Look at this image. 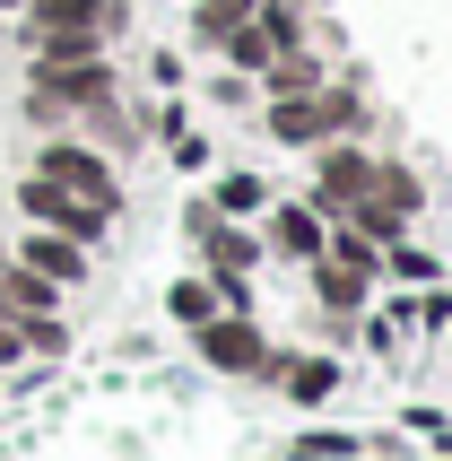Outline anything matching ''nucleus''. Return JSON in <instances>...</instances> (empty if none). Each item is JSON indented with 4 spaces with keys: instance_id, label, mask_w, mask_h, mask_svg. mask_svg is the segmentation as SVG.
Listing matches in <instances>:
<instances>
[{
    "instance_id": "1",
    "label": "nucleus",
    "mask_w": 452,
    "mask_h": 461,
    "mask_svg": "<svg viewBox=\"0 0 452 461\" xmlns=\"http://www.w3.org/2000/svg\"><path fill=\"white\" fill-rule=\"evenodd\" d=\"M192 339H201V357L218 366V375H270V339H261V322L252 313H209V322H192Z\"/></svg>"
},
{
    "instance_id": "2",
    "label": "nucleus",
    "mask_w": 452,
    "mask_h": 461,
    "mask_svg": "<svg viewBox=\"0 0 452 461\" xmlns=\"http://www.w3.org/2000/svg\"><path fill=\"white\" fill-rule=\"evenodd\" d=\"M35 175H44V183H61V192H78V201H96L104 218L122 209V183H113V166H104L96 149H78V140H52V149L35 157Z\"/></svg>"
},
{
    "instance_id": "3",
    "label": "nucleus",
    "mask_w": 452,
    "mask_h": 461,
    "mask_svg": "<svg viewBox=\"0 0 452 461\" xmlns=\"http://www.w3.org/2000/svg\"><path fill=\"white\" fill-rule=\"evenodd\" d=\"M375 192V157L357 149V140H322V175H313V209L322 218H348L357 201Z\"/></svg>"
},
{
    "instance_id": "4",
    "label": "nucleus",
    "mask_w": 452,
    "mask_h": 461,
    "mask_svg": "<svg viewBox=\"0 0 452 461\" xmlns=\"http://www.w3.org/2000/svg\"><path fill=\"white\" fill-rule=\"evenodd\" d=\"M18 209L35 218V227L70 235V244H96V235H104V209H96V201H78V192H61V183H44V175H26V183H18Z\"/></svg>"
},
{
    "instance_id": "5",
    "label": "nucleus",
    "mask_w": 452,
    "mask_h": 461,
    "mask_svg": "<svg viewBox=\"0 0 452 461\" xmlns=\"http://www.w3.org/2000/svg\"><path fill=\"white\" fill-rule=\"evenodd\" d=\"M113 26H122L113 0H26V35H87V44H104Z\"/></svg>"
},
{
    "instance_id": "6",
    "label": "nucleus",
    "mask_w": 452,
    "mask_h": 461,
    "mask_svg": "<svg viewBox=\"0 0 452 461\" xmlns=\"http://www.w3.org/2000/svg\"><path fill=\"white\" fill-rule=\"evenodd\" d=\"M322 235H330V218L313 201H278L270 209V253H287L304 270V261H322Z\"/></svg>"
},
{
    "instance_id": "7",
    "label": "nucleus",
    "mask_w": 452,
    "mask_h": 461,
    "mask_svg": "<svg viewBox=\"0 0 452 461\" xmlns=\"http://www.w3.org/2000/svg\"><path fill=\"white\" fill-rule=\"evenodd\" d=\"M9 261H26V270L52 279V287H78V279H87V244H70V235H52V227H35Z\"/></svg>"
},
{
    "instance_id": "8",
    "label": "nucleus",
    "mask_w": 452,
    "mask_h": 461,
    "mask_svg": "<svg viewBox=\"0 0 452 461\" xmlns=\"http://www.w3.org/2000/svg\"><path fill=\"white\" fill-rule=\"evenodd\" d=\"M304 270H313V296H322L330 313H366V296H375V279L383 270H357V261H304Z\"/></svg>"
},
{
    "instance_id": "9",
    "label": "nucleus",
    "mask_w": 452,
    "mask_h": 461,
    "mask_svg": "<svg viewBox=\"0 0 452 461\" xmlns=\"http://www.w3.org/2000/svg\"><path fill=\"white\" fill-rule=\"evenodd\" d=\"M201 253H209V279H244L252 261H261V244H252L244 227H226V218H218V227L201 235Z\"/></svg>"
},
{
    "instance_id": "10",
    "label": "nucleus",
    "mask_w": 452,
    "mask_h": 461,
    "mask_svg": "<svg viewBox=\"0 0 452 461\" xmlns=\"http://www.w3.org/2000/svg\"><path fill=\"white\" fill-rule=\"evenodd\" d=\"M270 375L287 384V401H304V410L330 401V384H339V366H330V357H270Z\"/></svg>"
},
{
    "instance_id": "11",
    "label": "nucleus",
    "mask_w": 452,
    "mask_h": 461,
    "mask_svg": "<svg viewBox=\"0 0 452 461\" xmlns=\"http://www.w3.org/2000/svg\"><path fill=\"white\" fill-rule=\"evenodd\" d=\"M209 209L218 218H252V209H270V183L261 175H218L209 183Z\"/></svg>"
},
{
    "instance_id": "12",
    "label": "nucleus",
    "mask_w": 452,
    "mask_h": 461,
    "mask_svg": "<svg viewBox=\"0 0 452 461\" xmlns=\"http://www.w3.org/2000/svg\"><path fill=\"white\" fill-rule=\"evenodd\" d=\"M218 52H226V70H244V78H252V70H261V61H270L278 44H270V35H261V26L244 18V26H226V35H218Z\"/></svg>"
},
{
    "instance_id": "13",
    "label": "nucleus",
    "mask_w": 452,
    "mask_h": 461,
    "mask_svg": "<svg viewBox=\"0 0 452 461\" xmlns=\"http://www.w3.org/2000/svg\"><path fill=\"white\" fill-rule=\"evenodd\" d=\"M252 18V0H192V35H201V44H218L226 26H244Z\"/></svg>"
},
{
    "instance_id": "14",
    "label": "nucleus",
    "mask_w": 452,
    "mask_h": 461,
    "mask_svg": "<svg viewBox=\"0 0 452 461\" xmlns=\"http://www.w3.org/2000/svg\"><path fill=\"white\" fill-rule=\"evenodd\" d=\"M166 313H175V322H209V313H218V287H209V279H175Z\"/></svg>"
},
{
    "instance_id": "15",
    "label": "nucleus",
    "mask_w": 452,
    "mask_h": 461,
    "mask_svg": "<svg viewBox=\"0 0 452 461\" xmlns=\"http://www.w3.org/2000/svg\"><path fill=\"white\" fill-rule=\"evenodd\" d=\"M383 270H392V279L435 287V253H418V244H383Z\"/></svg>"
},
{
    "instance_id": "16",
    "label": "nucleus",
    "mask_w": 452,
    "mask_h": 461,
    "mask_svg": "<svg viewBox=\"0 0 452 461\" xmlns=\"http://www.w3.org/2000/svg\"><path fill=\"white\" fill-rule=\"evenodd\" d=\"M26 348H35V357H61V348H70V331H61L52 313H26Z\"/></svg>"
},
{
    "instance_id": "17",
    "label": "nucleus",
    "mask_w": 452,
    "mask_h": 461,
    "mask_svg": "<svg viewBox=\"0 0 452 461\" xmlns=\"http://www.w3.org/2000/svg\"><path fill=\"white\" fill-rule=\"evenodd\" d=\"M418 322H427V331H444V322H452V296H444V287H427V305H418Z\"/></svg>"
},
{
    "instance_id": "18",
    "label": "nucleus",
    "mask_w": 452,
    "mask_h": 461,
    "mask_svg": "<svg viewBox=\"0 0 452 461\" xmlns=\"http://www.w3.org/2000/svg\"><path fill=\"white\" fill-rule=\"evenodd\" d=\"M0 270H9V253H0Z\"/></svg>"
},
{
    "instance_id": "19",
    "label": "nucleus",
    "mask_w": 452,
    "mask_h": 461,
    "mask_svg": "<svg viewBox=\"0 0 452 461\" xmlns=\"http://www.w3.org/2000/svg\"><path fill=\"white\" fill-rule=\"evenodd\" d=\"M444 331H452V322H444Z\"/></svg>"
}]
</instances>
